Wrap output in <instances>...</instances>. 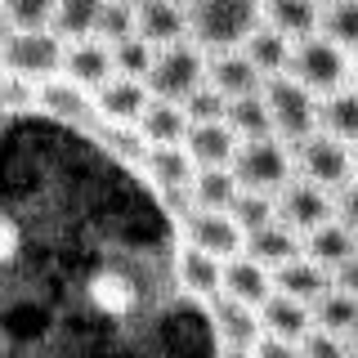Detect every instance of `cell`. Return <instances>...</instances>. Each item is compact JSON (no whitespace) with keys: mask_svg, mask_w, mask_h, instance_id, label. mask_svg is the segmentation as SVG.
I'll use <instances>...</instances> for the list:
<instances>
[{"mask_svg":"<svg viewBox=\"0 0 358 358\" xmlns=\"http://www.w3.org/2000/svg\"><path fill=\"white\" fill-rule=\"evenodd\" d=\"M260 27V0H193L188 5V31L197 50L233 54L251 31Z\"/></svg>","mask_w":358,"mask_h":358,"instance_id":"obj_1","label":"cell"},{"mask_svg":"<svg viewBox=\"0 0 358 358\" xmlns=\"http://www.w3.org/2000/svg\"><path fill=\"white\" fill-rule=\"evenodd\" d=\"M229 171H233L242 193L278 197L291 184V148L278 134H268V139H246V143H238Z\"/></svg>","mask_w":358,"mask_h":358,"instance_id":"obj_2","label":"cell"},{"mask_svg":"<svg viewBox=\"0 0 358 358\" xmlns=\"http://www.w3.org/2000/svg\"><path fill=\"white\" fill-rule=\"evenodd\" d=\"M143 85H148L152 99L184 103L188 94H197V90L206 85V54H201L193 41L166 45V50H157L152 72H148V81H143Z\"/></svg>","mask_w":358,"mask_h":358,"instance_id":"obj_3","label":"cell"},{"mask_svg":"<svg viewBox=\"0 0 358 358\" xmlns=\"http://www.w3.org/2000/svg\"><path fill=\"white\" fill-rule=\"evenodd\" d=\"M287 76L300 81L309 94H336L350 76V59L345 50H336L327 36H305L291 45V63H287Z\"/></svg>","mask_w":358,"mask_h":358,"instance_id":"obj_4","label":"cell"},{"mask_svg":"<svg viewBox=\"0 0 358 358\" xmlns=\"http://www.w3.org/2000/svg\"><path fill=\"white\" fill-rule=\"evenodd\" d=\"M264 103H268V117H273V134L282 143L296 148L300 139H309L313 130H318V103H313V94L300 81H291V76H273V81H264Z\"/></svg>","mask_w":358,"mask_h":358,"instance_id":"obj_5","label":"cell"},{"mask_svg":"<svg viewBox=\"0 0 358 358\" xmlns=\"http://www.w3.org/2000/svg\"><path fill=\"white\" fill-rule=\"evenodd\" d=\"M291 162L300 166V179L318 184L322 193H341V188L354 184V152L345 143H336L331 134L313 130L309 139H300L291 148Z\"/></svg>","mask_w":358,"mask_h":358,"instance_id":"obj_6","label":"cell"},{"mask_svg":"<svg viewBox=\"0 0 358 358\" xmlns=\"http://www.w3.org/2000/svg\"><path fill=\"white\" fill-rule=\"evenodd\" d=\"M67 45L54 31H14L5 41V67L9 76H22L27 85H45L63 72Z\"/></svg>","mask_w":358,"mask_h":358,"instance_id":"obj_7","label":"cell"},{"mask_svg":"<svg viewBox=\"0 0 358 358\" xmlns=\"http://www.w3.org/2000/svg\"><path fill=\"white\" fill-rule=\"evenodd\" d=\"M273 220L300 238V233H313V229L336 220V201L318 184H309V179H291L282 193L273 197Z\"/></svg>","mask_w":358,"mask_h":358,"instance_id":"obj_8","label":"cell"},{"mask_svg":"<svg viewBox=\"0 0 358 358\" xmlns=\"http://www.w3.org/2000/svg\"><path fill=\"white\" fill-rule=\"evenodd\" d=\"M184 246H193V251L210 255V260L229 264L246 251V238L224 210H184Z\"/></svg>","mask_w":358,"mask_h":358,"instance_id":"obj_9","label":"cell"},{"mask_svg":"<svg viewBox=\"0 0 358 358\" xmlns=\"http://www.w3.org/2000/svg\"><path fill=\"white\" fill-rule=\"evenodd\" d=\"M85 305L99 313V318H130L134 309H139V287H134L130 273H121V268H94L85 282Z\"/></svg>","mask_w":358,"mask_h":358,"instance_id":"obj_10","label":"cell"},{"mask_svg":"<svg viewBox=\"0 0 358 358\" xmlns=\"http://www.w3.org/2000/svg\"><path fill=\"white\" fill-rule=\"evenodd\" d=\"M210 331H215L220 350H255L264 341V327H260V309H246L229 296H215L210 300Z\"/></svg>","mask_w":358,"mask_h":358,"instance_id":"obj_11","label":"cell"},{"mask_svg":"<svg viewBox=\"0 0 358 358\" xmlns=\"http://www.w3.org/2000/svg\"><path fill=\"white\" fill-rule=\"evenodd\" d=\"M139 171L148 175V184L166 201H188V188H193L197 166H193V157L184 152V143H179V148H148Z\"/></svg>","mask_w":358,"mask_h":358,"instance_id":"obj_12","label":"cell"},{"mask_svg":"<svg viewBox=\"0 0 358 358\" xmlns=\"http://www.w3.org/2000/svg\"><path fill=\"white\" fill-rule=\"evenodd\" d=\"M134 36L148 41L152 50L188 41V9L171 5V0H143V5H134Z\"/></svg>","mask_w":358,"mask_h":358,"instance_id":"obj_13","label":"cell"},{"mask_svg":"<svg viewBox=\"0 0 358 358\" xmlns=\"http://www.w3.org/2000/svg\"><path fill=\"white\" fill-rule=\"evenodd\" d=\"M148 85L143 81H126V76H112L103 90H94V112L108 126H139L143 108H148Z\"/></svg>","mask_w":358,"mask_h":358,"instance_id":"obj_14","label":"cell"},{"mask_svg":"<svg viewBox=\"0 0 358 358\" xmlns=\"http://www.w3.org/2000/svg\"><path fill=\"white\" fill-rule=\"evenodd\" d=\"M220 296L238 300L246 309H260L268 296H273V273H268L264 264H255L251 255H238V260L224 264L220 273Z\"/></svg>","mask_w":358,"mask_h":358,"instance_id":"obj_15","label":"cell"},{"mask_svg":"<svg viewBox=\"0 0 358 358\" xmlns=\"http://www.w3.org/2000/svg\"><path fill=\"white\" fill-rule=\"evenodd\" d=\"M63 76L72 85H81L85 94H94V90H103L112 76V50L108 45H99V41H76V45H67V54H63Z\"/></svg>","mask_w":358,"mask_h":358,"instance_id":"obj_16","label":"cell"},{"mask_svg":"<svg viewBox=\"0 0 358 358\" xmlns=\"http://www.w3.org/2000/svg\"><path fill=\"white\" fill-rule=\"evenodd\" d=\"M260 327L268 341H282V345H300L305 336L313 331V309L300 305V300H287V296H268L260 305Z\"/></svg>","mask_w":358,"mask_h":358,"instance_id":"obj_17","label":"cell"},{"mask_svg":"<svg viewBox=\"0 0 358 358\" xmlns=\"http://www.w3.org/2000/svg\"><path fill=\"white\" fill-rule=\"evenodd\" d=\"M273 291L287 300H300V305H318L322 296L331 291V273L322 264H313L309 255H300V260H291L282 268H273Z\"/></svg>","mask_w":358,"mask_h":358,"instance_id":"obj_18","label":"cell"},{"mask_svg":"<svg viewBox=\"0 0 358 358\" xmlns=\"http://www.w3.org/2000/svg\"><path fill=\"white\" fill-rule=\"evenodd\" d=\"M206 85L233 103V99L260 94V90H264V76L242 59V50H233V54H215V59L206 63Z\"/></svg>","mask_w":358,"mask_h":358,"instance_id":"obj_19","label":"cell"},{"mask_svg":"<svg viewBox=\"0 0 358 358\" xmlns=\"http://www.w3.org/2000/svg\"><path fill=\"white\" fill-rule=\"evenodd\" d=\"M36 108L45 117L63 121V126H81V121H90V112H94V94H85L67 76H54V81L36 85Z\"/></svg>","mask_w":358,"mask_h":358,"instance_id":"obj_20","label":"cell"},{"mask_svg":"<svg viewBox=\"0 0 358 358\" xmlns=\"http://www.w3.org/2000/svg\"><path fill=\"white\" fill-rule=\"evenodd\" d=\"M184 152L193 157L197 171H229L233 152H238V134L224 126V121H215V126H188Z\"/></svg>","mask_w":358,"mask_h":358,"instance_id":"obj_21","label":"cell"},{"mask_svg":"<svg viewBox=\"0 0 358 358\" xmlns=\"http://www.w3.org/2000/svg\"><path fill=\"white\" fill-rule=\"evenodd\" d=\"M260 18H264V27H273L278 36H287L296 45L305 36H318L322 9L313 0H260Z\"/></svg>","mask_w":358,"mask_h":358,"instance_id":"obj_22","label":"cell"},{"mask_svg":"<svg viewBox=\"0 0 358 358\" xmlns=\"http://www.w3.org/2000/svg\"><path fill=\"white\" fill-rule=\"evenodd\" d=\"M139 139L148 143V148H179V143L188 139V117L179 103H166V99H148V108H143L139 117Z\"/></svg>","mask_w":358,"mask_h":358,"instance_id":"obj_23","label":"cell"},{"mask_svg":"<svg viewBox=\"0 0 358 358\" xmlns=\"http://www.w3.org/2000/svg\"><path fill=\"white\" fill-rule=\"evenodd\" d=\"M220 273H224V264L193 251V246H179L175 251V282L193 300H215L220 296Z\"/></svg>","mask_w":358,"mask_h":358,"instance_id":"obj_24","label":"cell"},{"mask_svg":"<svg viewBox=\"0 0 358 358\" xmlns=\"http://www.w3.org/2000/svg\"><path fill=\"white\" fill-rule=\"evenodd\" d=\"M242 255H251L255 264H264L268 273H273V268L300 260V255H305V246H300V238L291 229H282V224L273 220V224H264L260 233H251V238H246V251Z\"/></svg>","mask_w":358,"mask_h":358,"instance_id":"obj_25","label":"cell"},{"mask_svg":"<svg viewBox=\"0 0 358 358\" xmlns=\"http://www.w3.org/2000/svg\"><path fill=\"white\" fill-rule=\"evenodd\" d=\"M242 59L255 67V72L264 76V81H273V76H287V63H291V41L278 36L273 27H255L251 36L242 41Z\"/></svg>","mask_w":358,"mask_h":358,"instance_id":"obj_26","label":"cell"},{"mask_svg":"<svg viewBox=\"0 0 358 358\" xmlns=\"http://www.w3.org/2000/svg\"><path fill=\"white\" fill-rule=\"evenodd\" d=\"M305 255L313 264H322L327 273H336L345 260H354L358 255V238L350 229H345L341 220H331V224H322V229H313L309 233V242H305Z\"/></svg>","mask_w":358,"mask_h":358,"instance_id":"obj_27","label":"cell"},{"mask_svg":"<svg viewBox=\"0 0 358 358\" xmlns=\"http://www.w3.org/2000/svg\"><path fill=\"white\" fill-rule=\"evenodd\" d=\"M318 130L336 143H358V90H336L318 103Z\"/></svg>","mask_w":358,"mask_h":358,"instance_id":"obj_28","label":"cell"},{"mask_svg":"<svg viewBox=\"0 0 358 358\" xmlns=\"http://www.w3.org/2000/svg\"><path fill=\"white\" fill-rule=\"evenodd\" d=\"M99 9H103V0H54V22H50V31H54L63 45L94 41Z\"/></svg>","mask_w":358,"mask_h":358,"instance_id":"obj_29","label":"cell"},{"mask_svg":"<svg viewBox=\"0 0 358 358\" xmlns=\"http://www.w3.org/2000/svg\"><path fill=\"white\" fill-rule=\"evenodd\" d=\"M238 179L233 171H197L193 175V188H188V201H193V210H224L229 215V206L238 201Z\"/></svg>","mask_w":358,"mask_h":358,"instance_id":"obj_30","label":"cell"},{"mask_svg":"<svg viewBox=\"0 0 358 358\" xmlns=\"http://www.w3.org/2000/svg\"><path fill=\"white\" fill-rule=\"evenodd\" d=\"M224 126L238 134V143H246V139H268V134H273V117H268L264 94L233 99L229 112H224Z\"/></svg>","mask_w":358,"mask_h":358,"instance_id":"obj_31","label":"cell"},{"mask_svg":"<svg viewBox=\"0 0 358 358\" xmlns=\"http://www.w3.org/2000/svg\"><path fill=\"white\" fill-rule=\"evenodd\" d=\"M313 327H318V331H331V336H341V341H350V336L358 331V300L331 287L327 296H322L318 305H313Z\"/></svg>","mask_w":358,"mask_h":358,"instance_id":"obj_32","label":"cell"},{"mask_svg":"<svg viewBox=\"0 0 358 358\" xmlns=\"http://www.w3.org/2000/svg\"><path fill=\"white\" fill-rule=\"evenodd\" d=\"M318 31L336 50H358V0H331L318 18Z\"/></svg>","mask_w":358,"mask_h":358,"instance_id":"obj_33","label":"cell"},{"mask_svg":"<svg viewBox=\"0 0 358 358\" xmlns=\"http://www.w3.org/2000/svg\"><path fill=\"white\" fill-rule=\"evenodd\" d=\"M152 59H157V50H152L148 41H139V36H130V41L112 45V72L126 76V81H148Z\"/></svg>","mask_w":358,"mask_h":358,"instance_id":"obj_34","label":"cell"},{"mask_svg":"<svg viewBox=\"0 0 358 358\" xmlns=\"http://www.w3.org/2000/svg\"><path fill=\"white\" fill-rule=\"evenodd\" d=\"M134 36V9L130 5H117V0H103V9H99V22H94V41L99 45H121Z\"/></svg>","mask_w":358,"mask_h":358,"instance_id":"obj_35","label":"cell"},{"mask_svg":"<svg viewBox=\"0 0 358 358\" xmlns=\"http://www.w3.org/2000/svg\"><path fill=\"white\" fill-rule=\"evenodd\" d=\"M0 9L14 31H50L54 22V0H0Z\"/></svg>","mask_w":358,"mask_h":358,"instance_id":"obj_36","label":"cell"},{"mask_svg":"<svg viewBox=\"0 0 358 358\" xmlns=\"http://www.w3.org/2000/svg\"><path fill=\"white\" fill-rule=\"evenodd\" d=\"M229 220L242 229V238L260 233L264 224H273V197H260V193H238V201L229 206Z\"/></svg>","mask_w":358,"mask_h":358,"instance_id":"obj_37","label":"cell"},{"mask_svg":"<svg viewBox=\"0 0 358 358\" xmlns=\"http://www.w3.org/2000/svg\"><path fill=\"white\" fill-rule=\"evenodd\" d=\"M179 108H184L188 126H215V121H224V112H229V99H224V94H215L210 85H201L197 94H188Z\"/></svg>","mask_w":358,"mask_h":358,"instance_id":"obj_38","label":"cell"},{"mask_svg":"<svg viewBox=\"0 0 358 358\" xmlns=\"http://www.w3.org/2000/svg\"><path fill=\"white\" fill-rule=\"evenodd\" d=\"M36 108V85H27L22 76H0V112H27Z\"/></svg>","mask_w":358,"mask_h":358,"instance_id":"obj_39","label":"cell"},{"mask_svg":"<svg viewBox=\"0 0 358 358\" xmlns=\"http://www.w3.org/2000/svg\"><path fill=\"white\" fill-rule=\"evenodd\" d=\"M300 354H305V358H345V341H341V336H331V331L313 327L305 341H300Z\"/></svg>","mask_w":358,"mask_h":358,"instance_id":"obj_40","label":"cell"},{"mask_svg":"<svg viewBox=\"0 0 358 358\" xmlns=\"http://www.w3.org/2000/svg\"><path fill=\"white\" fill-rule=\"evenodd\" d=\"M22 251V224L14 215H0V268H9Z\"/></svg>","mask_w":358,"mask_h":358,"instance_id":"obj_41","label":"cell"},{"mask_svg":"<svg viewBox=\"0 0 358 358\" xmlns=\"http://www.w3.org/2000/svg\"><path fill=\"white\" fill-rule=\"evenodd\" d=\"M336 215H341V224L358 238V179H354L350 188H341V193H336Z\"/></svg>","mask_w":358,"mask_h":358,"instance_id":"obj_42","label":"cell"},{"mask_svg":"<svg viewBox=\"0 0 358 358\" xmlns=\"http://www.w3.org/2000/svg\"><path fill=\"white\" fill-rule=\"evenodd\" d=\"M331 287L358 300V255H354V260H345V264H341V268L331 273Z\"/></svg>","mask_w":358,"mask_h":358,"instance_id":"obj_43","label":"cell"},{"mask_svg":"<svg viewBox=\"0 0 358 358\" xmlns=\"http://www.w3.org/2000/svg\"><path fill=\"white\" fill-rule=\"evenodd\" d=\"M255 358H305V354H300V345H282V341H268L264 336L255 345Z\"/></svg>","mask_w":358,"mask_h":358,"instance_id":"obj_44","label":"cell"},{"mask_svg":"<svg viewBox=\"0 0 358 358\" xmlns=\"http://www.w3.org/2000/svg\"><path fill=\"white\" fill-rule=\"evenodd\" d=\"M14 36V27H9V18H5V9H0V50H5V41Z\"/></svg>","mask_w":358,"mask_h":358,"instance_id":"obj_45","label":"cell"},{"mask_svg":"<svg viewBox=\"0 0 358 358\" xmlns=\"http://www.w3.org/2000/svg\"><path fill=\"white\" fill-rule=\"evenodd\" d=\"M220 358H255V350H220Z\"/></svg>","mask_w":358,"mask_h":358,"instance_id":"obj_46","label":"cell"},{"mask_svg":"<svg viewBox=\"0 0 358 358\" xmlns=\"http://www.w3.org/2000/svg\"><path fill=\"white\" fill-rule=\"evenodd\" d=\"M345 358H358V331L350 336V341H345Z\"/></svg>","mask_w":358,"mask_h":358,"instance_id":"obj_47","label":"cell"},{"mask_svg":"<svg viewBox=\"0 0 358 358\" xmlns=\"http://www.w3.org/2000/svg\"><path fill=\"white\" fill-rule=\"evenodd\" d=\"M0 76H9V67H5V50H0Z\"/></svg>","mask_w":358,"mask_h":358,"instance_id":"obj_48","label":"cell"},{"mask_svg":"<svg viewBox=\"0 0 358 358\" xmlns=\"http://www.w3.org/2000/svg\"><path fill=\"white\" fill-rule=\"evenodd\" d=\"M117 5H130L134 9V5H143V0H117Z\"/></svg>","mask_w":358,"mask_h":358,"instance_id":"obj_49","label":"cell"},{"mask_svg":"<svg viewBox=\"0 0 358 358\" xmlns=\"http://www.w3.org/2000/svg\"><path fill=\"white\" fill-rule=\"evenodd\" d=\"M171 5H184V9H188V5H193V0H171Z\"/></svg>","mask_w":358,"mask_h":358,"instance_id":"obj_50","label":"cell"},{"mask_svg":"<svg viewBox=\"0 0 358 358\" xmlns=\"http://www.w3.org/2000/svg\"><path fill=\"white\" fill-rule=\"evenodd\" d=\"M354 90H358V67H354Z\"/></svg>","mask_w":358,"mask_h":358,"instance_id":"obj_51","label":"cell"},{"mask_svg":"<svg viewBox=\"0 0 358 358\" xmlns=\"http://www.w3.org/2000/svg\"><path fill=\"white\" fill-rule=\"evenodd\" d=\"M313 5H331V0H313Z\"/></svg>","mask_w":358,"mask_h":358,"instance_id":"obj_52","label":"cell"},{"mask_svg":"<svg viewBox=\"0 0 358 358\" xmlns=\"http://www.w3.org/2000/svg\"><path fill=\"white\" fill-rule=\"evenodd\" d=\"M354 166H358V162H354Z\"/></svg>","mask_w":358,"mask_h":358,"instance_id":"obj_53","label":"cell"}]
</instances>
